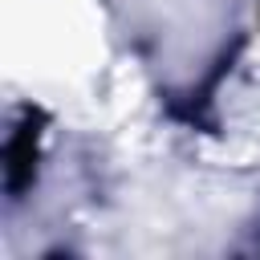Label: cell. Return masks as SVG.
<instances>
[{
	"label": "cell",
	"instance_id": "1",
	"mask_svg": "<svg viewBox=\"0 0 260 260\" xmlns=\"http://www.w3.org/2000/svg\"><path fill=\"white\" fill-rule=\"evenodd\" d=\"M32 167H37V134L32 126H20L8 142V191L20 195L32 179Z\"/></svg>",
	"mask_w": 260,
	"mask_h": 260
}]
</instances>
